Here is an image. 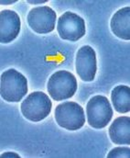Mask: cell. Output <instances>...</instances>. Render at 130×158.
<instances>
[{
  "instance_id": "1",
  "label": "cell",
  "mask_w": 130,
  "mask_h": 158,
  "mask_svg": "<svg viewBox=\"0 0 130 158\" xmlns=\"http://www.w3.org/2000/svg\"><path fill=\"white\" fill-rule=\"evenodd\" d=\"M1 97L7 102H19L28 93L27 78L15 69L1 75Z\"/></svg>"
},
{
  "instance_id": "2",
  "label": "cell",
  "mask_w": 130,
  "mask_h": 158,
  "mask_svg": "<svg viewBox=\"0 0 130 158\" xmlns=\"http://www.w3.org/2000/svg\"><path fill=\"white\" fill-rule=\"evenodd\" d=\"M48 92L55 101H61L72 98L77 90L75 77L68 71L55 72L48 81Z\"/></svg>"
},
{
  "instance_id": "3",
  "label": "cell",
  "mask_w": 130,
  "mask_h": 158,
  "mask_svg": "<svg viewBox=\"0 0 130 158\" xmlns=\"http://www.w3.org/2000/svg\"><path fill=\"white\" fill-rule=\"evenodd\" d=\"M52 108L49 98L41 91L30 93L21 103V112L29 120L38 122L47 118Z\"/></svg>"
},
{
  "instance_id": "4",
  "label": "cell",
  "mask_w": 130,
  "mask_h": 158,
  "mask_svg": "<svg viewBox=\"0 0 130 158\" xmlns=\"http://www.w3.org/2000/svg\"><path fill=\"white\" fill-rule=\"evenodd\" d=\"M55 119L61 128L68 131H77L85 123L84 109L73 101L63 102L56 107Z\"/></svg>"
},
{
  "instance_id": "5",
  "label": "cell",
  "mask_w": 130,
  "mask_h": 158,
  "mask_svg": "<svg viewBox=\"0 0 130 158\" xmlns=\"http://www.w3.org/2000/svg\"><path fill=\"white\" fill-rule=\"evenodd\" d=\"M86 113L89 125L94 129L106 127L113 117V110L108 98L101 95L94 96L88 101Z\"/></svg>"
},
{
  "instance_id": "6",
  "label": "cell",
  "mask_w": 130,
  "mask_h": 158,
  "mask_svg": "<svg viewBox=\"0 0 130 158\" xmlns=\"http://www.w3.org/2000/svg\"><path fill=\"white\" fill-rule=\"evenodd\" d=\"M57 30L61 39L77 41L85 34V22L79 15L67 11L59 18Z\"/></svg>"
},
{
  "instance_id": "7",
  "label": "cell",
  "mask_w": 130,
  "mask_h": 158,
  "mask_svg": "<svg viewBox=\"0 0 130 158\" xmlns=\"http://www.w3.org/2000/svg\"><path fill=\"white\" fill-rule=\"evenodd\" d=\"M57 15L55 11L47 6H41L32 8L28 17L27 21L30 27L37 33L47 34L55 29Z\"/></svg>"
},
{
  "instance_id": "8",
  "label": "cell",
  "mask_w": 130,
  "mask_h": 158,
  "mask_svg": "<svg viewBox=\"0 0 130 158\" xmlns=\"http://www.w3.org/2000/svg\"><path fill=\"white\" fill-rule=\"evenodd\" d=\"M75 64L76 72L83 81L92 82L94 80L97 71L96 54L91 46L85 45L78 50Z\"/></svg>"
},
{
  "instance_id": "9",
  "label": "cell",
  "mask_w": 130,
  "mask_h": 158,
  "mask_svg": "<svg viewBox=\"0 0 130 158\" xmlns=\"http://www.w3.org/2000/svg\"><path fill=\"white\" fill-rule=\"evenodd\" d=\"M21 29L19 16L13 10L6 9L0 13V41L9 43L16 39Z\"/></svg>"
},
{
  "instance_id": "10",
  "label": "cell",
  "mask_w": 130,
  "mask_h": 158,
  "mask_svg": "<svg viewBox=\"0 0 130 158\" xmlns=\"http://www.w3.org/2000/svg\"><path fill=\"white\" fill-rule=\"evenodd\" d=\"M111 30L120 39L130 40V7L125 6L117 10L111 19Z\"/></svg>"
},
{
  "instance_id": "11",
  "label": "cell",
  "mask_w": 130,
  "mask_h": 158,
  "mask_svg": "<svg viewBox=\"0 0 130 158\" xmlns=\"http://www.w3.org/2000/svg\"><path fill=\"white\" fill-rule=\"evenodd\" d=\"M109 136L116 144H130V118L118 117L109 127Z\"/></svg>"
},
{
  "instance_id": "12",
  "label": "cell",
  "mask_w": 130,
  "mask_h": 158,
  "mask_svg": "<svg viewBox=\"0 0 130 158\" xmlns=\"http://www.w3.org/2000/svg\"><path fill=\"white\" fill-rule=\"evenodd\" d=\"M111 101L115 110L119 113L130 110V89L128 85H117L111 92Z\"/></svg>"
},
{
  "instance_id": "13",
  "label": "cell",
  "mask_w": 130,
  "mask_h": 158,
  "mask_svg": "<svg viewBox=\"0 0 130 158\" xmlns=\"http://www.w3.org/2000/svg\"><path fill=\"white\" fill-rule=\"evenodd\" d=\"M108 158H116V157H130V149L129 147H116L113 150L109 152L107 155Z\"/></svg>"
},
{
  "instance_id": "14",
  "label": "cell",
  "mask_w": 130,
  "mask_h": 158,
  "mask_svg": "<svg viewBox=\"0 0 130 158\" xmlns=\"http://www.w3.org/2000/svg\"><path fill=\"white\" fill-rule=\"evenodd\" d=\"M1 157H20V156L18 154H16V153L7 152V153H5V154H2Z\"/></svg>"
},
{
  "instance_id": "15",
  "label": "cell",
  "mask_w": 130,
  "mask_h": 158,
  "mask_svg": "<svg viewBox=\"0 0 130 158\" xmlns=\"http://www.w3.org/2000/svg\"><path fill=\"white\" fill-rule=\"evenodd\" d=\"M29 3L30 4H43V3H46L47 0H43V1H28Z\"/></svg>"
},
{
  "instance_id": "16",
  "label": "cell",
  "mask_w": 130,
  "mask_h": 158,
  "mask_svg": "<svg viewBox=\"0 0 130 158\" xmlns=\"http://www.w3.org/2000/svg\"><path fill=\"white\" fill-rule=\"evenodd\" d=\"M17 1H1V4H14Z\"/></svg>"
}]
</instances>
